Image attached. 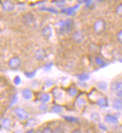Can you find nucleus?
Instances as JSON below:
<instances>
[{
  "mask_svg": "<svg viewBox=\"0 0 122 133\" xmlns=\"http://www.w3.org/2000/svg\"><path fill=\"white\" fill-rule=\"evenodd\" d=\"M34 57L38 61H42L46 58V52L43 49H38L35 52Z\"/></svg>",
  "mask_w": 122,
  "mask_h": 133,
  "instance_id": "obj_8",
  "label": "nucleus"
},
{
  "mask_svg": "<svg viewBox=\"0 0 122 133\" xmlns=\"http://www.w3.org/2000/svg\"><path fill=\"white\" fill-rule=\"evenodd\" d=\"M77 78L80 79V81H87V79H89V75H87V74H80V75H77Z\"/></svg>",
  "mask_w": 122,
  "mask_h": 133,
  "instance_id": "obj_22",
  "label": "nucleus"
},
{
  "mask_svg": "<svg viewBox=\"0 0 122 133\" xmlns=\"http://www.w3.org/2000/svg\"><path fill=\"white\" fill-rule=\"evenodd\" d=\"M117 96H118V97H120V99H122V92H121V94H117Z\"/></svg>",
  "mask_w": 122,
  "mask_h": 133,
  "instance_id": "obj_32",
  "label": "nucleus"
},
{
  "mask_svg": "<svg viewBox=\"0 0 122 133\" xmlns=\"http://www.w3.org/2000/svg\"><path fill=\"white\" fill-rule=\"evenodd\" d=\"M42 35L46 39H50L52 35V29L49 25H46L42 29Z\"/></svg>",
  "mask_w": 122,
  "mask_h": 133,
  "instance_id": "obj_10",
  "label": "nucleus"
},
{
  "mask_svg": "<svg viewBox=\"0 0 122 133\" xmlns=\"http://www.w3.org/2000/svg\"><path fill=\"white\" fill-rule=\"evenodd\" d=\"M64 118L65 120L69 121L70 123H76V122H78L79 119L75 118V117H72V116H64Z\"/></svg>",
  "mask_w": 122,
  "mask_h": 133,
  "instance_id": "obj_19",
  "label": "nucleus"
},
{
  "mask_svg": "<svg viewBox=\"0 0 122 133\" xmlns=\"http://www.w3.org/2000/svg\"><path fill=\"white\" fill-rule=\"evenodd\" d=\"M51 100V96L49 94H46V92H45V94H42V95L40 96V102L42 103H46L48 102L49 101Z\"/></svg>",
  "mask_w": 122,
  "mask_h": 133,
  "instance_id": "obj_16",
  "label": "nucleus"
},
{
  "mask_svg": "<svg viewBox=\"0 0 122 133\" xmlns=\"http://www.w3.org/2000/svg\"><path fill=\"white\" fill-rule=\"evenodd\" d=\"M117 41L119 43L122 44V29L120 30L118 32H117Z\"/></svg>",
  "mask_w": 122,
  "mask_h": 133,
  "instance_id": "obj_24",
  "label": "nucleus"
},
{
  "mask_svg": "<svg viewBox=\"0 0 122 133\" xmlns=\"http://www.w3.org/2000/svg\"><path fill=\"white\" fill-rule=\"evenodd\" d=\"M116 14L122 17V3H120L116 8Z\"/></svg>",
  "mask_w": 122,
  "mask_h": 133,
  "instance_id": "obj_21",
  "label": "nucleus"
},
{
  "mask_svg": "<svg viewBox=\"0 0 122 133\" xmlns=\"http://www.w3.org/2000/svg\"><path fill=\"white\" fill-rule=\"evenodd\" d=\"M95 63H96L97 65H99L100 66H104L106 65V63L101 58H99V57H96L95 58Z\"/></svg>",
  "mask_w": 122,
  "mask_h": 133,
  "instance_id": "obj_20",
  "label": "nucleus"
},
{
  "mask_svg": "<svg viewBox=\"0 0 122 133\" xmlns=\"http://www.w3.org/2000/svg\"><path fill=\"white\" fill-rule=\"evenodd\" d=\"M54 3H56L58 6H59V8H61V6H63L64 4H65V1H55V2H53Z\"/></svg>",
  "mask_w": 122,
  "mask_h": 133,
  "instance_id": "obj_27",
  "label": "nucleus"
},
{
  "mask_svg": "<svg viewBox=\"0 0 122 133\" xmlns=\"http://www.w3.org/2000/svg\"><path fill=\"white\" fill-rule=\"evenodd\" d=\"M72 38L74 42H76L77 44H80L85 39V35L82 31H80V30H77V31H75L72 35Z\"/></svg>",
  "mask_w": 122,
  "mask_h": 133,
  "instance_id": "obj_5",
  "label": "nucleus"
},
{
  "mask_svg": "<svg viewBox=\"0 0 122 133\" xmlns=\"http://www.w3.org/2000/svg\"><path fill=\"white\" fill-rule=\"evenodd\" d=\"M39 110L41 111H46L47 110V106L45 103H42L39 105Z\"/></svg>",
  "mask_w": 122,
  "mask_h": 133,
  "instance_id": "obj_25",
  "label": "nucleus"
},
{
  "mask_svg": "<svg viewBox=\"0 0 122 133\" xmlns=\"http://www.w3.org/2000/svg\"><path fill=\"white\" fill-rule=\"evenodd\" d=\"M36 124V120L35 119H29V121L27 123V126H33Z\"/></svg>",
  "mask_w": 122,
  "mask_h": 133,
  "instance_id": "obj_29",
  "label": "nucleus"
},
{
  "mask_svg": "<svg viewBox=\"0 0 122 133\" xmlns=\"http://www.w3.org/2000/svg\"><path fill=\"white\" fill-rule=\"evenodd\" d=\"M22 23L26 26H31L35 22V16L31 12H27L22 16L21 18Z\"/></svg>",
  "mask_w": 122,
  "mask_h": 133,
  "instance_id": "obj_4",
  "label": "nucleus"
},
{
  "mask_svg": "<svg viewBox=\"0 0 122 133\" xmlns=\"http://www.w3.org/2000/svg\"><path fill=\"white\" fill-rule=\"evenodd\" d=\"M69 94L70 97H76L78 94V90L76 88H70L69 89Z\"/></svg>",
  "mask_w": 122,
  "mask_h": 133,
  "instance_id": "obj_18",
  "label": "nucleus"
},
{
  "mask_svg": "<svg viewBox=\"0 0 122 133\" xmlns=\"http://www.w3.org/2000/svg\"><path fill=\"white\" fill-rule=\"evenodd\" d=\"M21 65H22V61L19 57L14 56L9 59L8 61V66L11 69V70H18L21 68Z\"/></svg>",
  "mask_w": 122,
  "mask_h": 133,
  "instance_id": "obj_3",
  "label": "nucleus"
},
{
  "mask_svg": "<svg viewBox=\"0 0 122 133\" xmlns=\"http://www.w3.org/2000/svg\"><path fill=\"white\" fill-rule=\"evenodd\" d=\"M42 133H53V130H52L51 128L47 127V128H43V130H42Z\"/></svg>",
  "mask_w": 122,
  "mask_h": 133,
  "instance_id": "obj_26",
  "label": "nucleus"
},
{
  "mask_svg": "<svg viewBox=\"0 0 122 133\" xmlns=\"http://www.w3.org/2000/svg\"><path fill=\"white\" fill-rule=\"evenodd\" d=\"M2 8L5 12H11L15 9V4L11 1H3L1 2Z\"/></svg>",
  "mask_w": 122,
  "mask_h": 133,
  "instance_id": "obj_7",
  "label": "nucleus"
},
{
  "mask_svg": "<svg viewBox=\"0 0 122 133\" xmlns=\"http://www.w3.org/2000/svg\"><path fill=\"white\" fill-rule=\"evenodd\" d=\"M98 86H99V88L102 90H104L106 89L107 88V84L104 82V81H101V82H99L98 83Z\"/></svg>",
  "mask_w": 122,
  "mask_h": 133,
  "instance_id": "obj_23",
  "label": "nucleus"
},
{
  "mask_svg": "<svg viewBox=\"0 0 122 133\" xmlns=\"http://www.w3.org/2000/svg\"><path fill=\"white\" fill-rule=\"evenodd\" d=\"M96 104L100 107H107V106H108V101L106 97L102 96L96 101Z\"/></svg>",
  "mask_w": 122,
  "mask_h": 133,
  "instance_id": "obj_11",
  "label": "nucleus"
},
{
  "mask_svg": "<svg viewBox=\"0 0 122 133\" xmlns=\"http://www.w3.org/2000/svg\"><path fill=\"white\" fill-rule=\"evenodd\" d=\"M62 110H63L62 107H61L60 105H55L51 107V111L54 113H56V114H59V113L62 112Z\"/></svg>",
  "mask_w": 122,
  "mask_h": 133,
  "instance_id": "obj_17",
  "label": "nucleus"
},
{
  "mask_svg": "<svg viewBox=\"0 0 122 133\" xmlns=\"http://www.w3.org/2000/svg\"><path fill=\"white\" fill-rule=\"evenodd\" d=\"M112 106L115 110H122V99H120V98L115 99L112 103Z\"/></svg>",
  "mask_w": 122,
  "mask_h": 133,
  "instance_id": "obj_12",
  "label": "nucleus"
},
{
  "mask_svg": "<svg viewBox=\"0 0 122 133\" xmlns=\"http://www.w3.org/2000/svg\"><path fill=\"white\" fill-rule=\"evenodd\" d=\"M33 129H30L26 131V133H33Z\"/></svg>",
  "mask_w": 122,
  "mask_h": 133,
  "instance_id": "obj_31",
  "label": "nucleus"
},
{
  "mask_svg": "<svg viewBox=\"0 0 122 133\" xmlns=\"http://www.w3.org/2000/svg\"><path fill=\"white\" fill-rule=\"evenodd\" d=\"M20 82H21V79H20V76H16V77H15V79H14V83H15V84L18 85V84H20Z\"/></svg>",
  "mask_w": 122,
  "mask_h": 133,
  "instance_id": "obj_28",
  "label": "nucleus"
},
{
  "mask_svg": "<svg viewBox=\"0 0 122 133\" xmlns=\"http://www.w3.org/2000/svg\"><path fill=\"white\" fill-rule=\"evenodd\" d=\"M114 90L117 94H121L122 92V81H117L114 83Z\"/></svg>",
  "mask_w": 122,
  "mask_h": 133,
  "instance_id": "obj_15",
  "label": "nucleus"
},
{
  "mask_svg": "<svg viewBox=\"0 0 122 133\" xmlns=\"http://www.w3.org/2000/svg\"><path fill=\"white\" fill-rule=\"evenodd\" d=\"M73 24H74V21L72 19H68L67 21H60L58 25L59 27L60 32L64 33V32H69L73 28Z\"/></svg>",
  "mask_w": 122,
  "mask_h": 133,
  "instance_id": "obj_2",
  "label": "nucleus"
},
{
  "mask_svg": "<svg viewBox=\"0 0 122 133\" xmlns=\"http://www.w3.org/2000/svg\"><path fill=\"white\" fill-rule=\"evenodd\" d=\"M107 28V24L106 21L103 19H99L98 21L94 22L93 25V29L94 33H96L98 35H101L104 32Z\"/></svg>",
  "mask_w": 122,
  "mask_h": 133,
  "instance_id": "obj_1",
  "label": "nucleus"
},
{
  "mask_svg": "<svg viewBox=\"0 0 122 133\" xmlns=\"http://www.w3.org/2000/svg\"><path fill=\"white\" fill-rule=\"evenodd\" d=\"M99 127H100V128H103V130H106V127H105V126H103L102 123H101V124H99Z\"/></svg>",
  "mask_w": 122,
  "mask_h": 133,
  "instance_id": "obj_30",
  "label": "nucleus"
},
{
  "mask_svg": "<svg viewBox=\"0 0 122 133\" xmlns=\"http://www.w3.org/2000/svg\"><path fill=\"white\" fill-rule=\"evenodd\" d=\"M2 128L5 130H10L11 128V120L10 118H6L2 121Z\"/></svg>",
  "mask_w": 122,
  "mask_h": 133,
  "instance_id": "obj_14",
  "label": "nucleus"
},
{
  "mask_svg": "<svg viewBox=\"0 0 122 133\" xmlns=\"http://www.w3.org/2000/svg\"><path fill=\"white\" fill-rule=\"evenodd\" d=\"M120 62H122V58H120Z\"/></svg>",
  "mask_w": 122,
  "mask_h": 133,
  "instance_id": "obj_33",
  "label": "nucleus"
},
{
  "mask_svg": "<svg viewBox=\"0 0 122 133\" xmlns=\"http://www.w3.org/2000/svg\"><path fill=\"white\" fill-rule=\"evenodd\" d=\"M22 96L25 100H30L33 97V92L29 89H25L22 90Z\"/></svg>",
  "mask_w": 122,
  "mask_h": 133,
  "instance_id": "obj_13",
  "label": "nucleus"
},
{
  "mask_svg": "<svg viewBox=\"0 0 122 133\" xmlns=\"http://www.w3.org/2000/svg\"><path fill=\"white\" fill-rule=\"evenodd\" d=\"M104 120L106 123L112 124V125H116L118 123L117 117L115 115H107L104 118Z\"/></svg>",
  "mask_w": 122,
  "mask_h": 133,
  "instance_id": "obj_9",
  "label": "nucleus"
},
{
  "mask_svg": "<svg viewBox=\"0 0 122 133\" xmlns=\"http://www.w3.org/2000/svg\"><path fill=\"white\" fill-rule=\"evenodd\" d=\"M15 114L16 115V116L20 119V120H27V119L29 118V113L22 108L15 109Z\"/></svg>",
  "mask_w": 122,
  "mask_h": 133,
  "instance_id": "obj_6",
  "label": "nucleus"
}]
</instances>
